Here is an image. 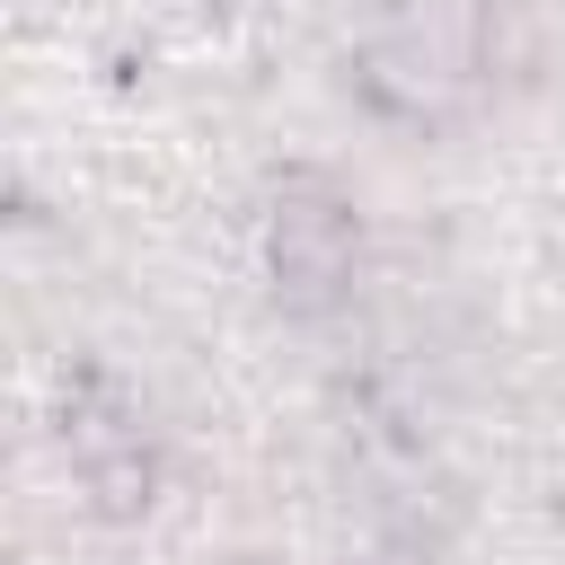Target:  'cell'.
Here are the masks:
<instances>
[{
  "mask_svg": "<svg viewBox=\"0 0 565 565\" xmlns=\"http://www.w3.org/2000/svg\"><path fill=\"white\" fill-rule=\"evenodd\" d=\"M477 0H406L362 53V88L397 115H450L477 88Z\"/></svg>",
  "mask_w": 565,
  "mask_h": 565,
  "instance_id": "1",
  "label": "cell"
},
{
  "mask_svg": "<svg viewBox=\"0 0 565 565\" xmlns=\"http://www.w3.org/2000/svg\"><path fill=\"white\" fill-rule=\"evenodd\" d=\"M353 274V212L318 185V177H291L282 203H274V282L291 309H327Z\"/></svg>",
  "mask_w": 565,
  "mask_h": 565,
  "instance_id": "2",
  "label": "cell"
}]
</instances>
